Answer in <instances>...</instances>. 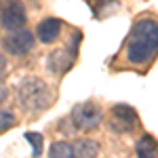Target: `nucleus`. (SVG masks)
Instances as JSON below:
<instances>
[{
	"label": "nucleus",
	"instance_id": "obj_1",
	"mask_svg": "<svg viewBox=\"0 0 158 158\" xmlns=\"http://www.w3.org/2000/svg\"><path fill=\"white\" fill-rule=\"evenodd\" d=\"M158 51V25L154 19H139L127 44V57L131 63H148Z\"/></svg>",
	"mask_w": 158,
	"mask_h": 158
},
{
	"label": "nucleus",
	"instance_id": "obj_2",
	"mask_svg": "<svg viewBox=\"0 0 158 158\" xmlns=\"http://www.w3.org/2000/svg\"><path fill=\"white\" fill-rule=\"evenodd\" d=\"M17 97L25 110L36 112V110H44L51 103V89L44 80H40L36 76H27L17 86Z\"/></svg>",
	"mask_w": 158,
	"mask_h": 158
},
{
	"label": "nucleus",
	"instance_id": "obj_3",
	"mask_svg": "<svg viewBox=\"0 0 158 158\" xmlns=\"http://www.w3.org/2000/svg\"><path fill=\"white\" fill-rule=\"evenodd\" d=\"M103 120V114H101V108L93 101H86L82 106H76L72 110V122L76 129L80 131H95Z\"/></svg>",
	"mask_w": 158,
	"mask_h": 158
},
{
	"label": "nucleus",
	"instance_id": "obj_4",
	"mask_svg": "<svg viewBox=\"0 0 158 158\" xmlns=\"http://www.w3.org/2000/svg\"><path fill=\"white\" fill-rule=\"evenodd\" d=\"M34 42H36L34 34L30 30H25V27H19V30H11L9 32V36L2 40V47H4L6 53L19 57V55H27L34 49Z\"/></svg>",
	"mask_w": 158,
	"mask_h": 158
},
{
	"label": "nucleus",
	"instance_id": "obj_5",
	"mask_svg": "<svg viewBox=\"0 0 158 158\" xmlns=\"http://www.w3.org/2000/svg\"><path fill=\"white\" fill-rule=\"evenodd\" d=\"M25 21H27V15H25V6L21 4V0H11L4 9H2V15H0V25L4 30H19L23 27Z\"/></svg>",
	"mask_w": 158,
	"mask_h": 158
},
{
	"label": "nucleus",
	"instance_id": "obj_6",
	"mask_svg": "<svg viewBox=\"0 0 158 158\" xmlns=\"http://www.w3.org/2000/svg\"><path fill=\"white\" fill-rule=\"evenodd\" d=\"M135 122H137V114H135V110L131 106H114L112 108V122H110V127H112V131H118V133H129V131H133Z\"/></svg>",
	"mask_w": 158,
	"mask_h": 158
},
{
	"label": "nucleus",
	"instance_id": "obj_7",
	"mask_svg": "<svg viewBox=\"0 0 158 158\" xmlns=\"http://www.w3.org/2000/svg\"><path fill=\"white\" fill-rule=\"evenodd\" d=\"M74 57H76V53H72L70 49H57L47 57V68L55 74H63L65 70L72 68Z\"/></svg>",
	"mask_w": 158,
	"mask_h": 158
},
{
	"label": "nucleus",
	"instance_id": "obj_8",
	"mask_svg": "<svg viewBox=\"0 0 158 158\" xmlns=\"http://www.w3.org/2000/svg\"><path fill=\"white\" fill-rule=\"evenodd\" d=\"M61 34V21L55 19V17H47L42 19L36 27V36L42 44H53Z\"/></svg>",
	"mask_w": 158,
	"mask_h": 158
},
{
	"label": "nucleus",
	"instance_id": "obj_9",
	"mask_svg": "<svg viewBox=\"0 0 158 158\" xmlns=\"http://www.w3.org/2000/svg\"><path fill=\"white\" fill-rule=\"evenodd\" d=\"M74 158H95L99 154V143L93 139H80L76 141V146H72Z\"/></svg>",
	"mask_w": 158,
	"mask_h": 158
},
{
	"label": "nucleus",
	"instance_id": "obj_10",
	"mask_svg": "<svg viewBox=\"0 0 158 158\" xmlns=\"http://www.w3.org/2000/svg\"><path fill=\"white\" fill-rule=\"evenodd\" d=\"M137 158H156V139L152 135H143L135 146Z\"/></svg>",
	"mask_w": 158,
	"mask_h": 158
},
{
	"label": "nucleus",
	"instance_id": "obj_11",
	"mask_svg": "<svg viewBox=\"0 0 158 158\" xmlns=\"http://www.w3.org/2000/svg\"><path fill=\"white\" fill-rule=\"evenodd\" d=\"M49 158H74L72 146L68 141H55L49 150Z\"/></svg>",
	"mask_w": 158,
	"mask_h": 158
},
{
	"label": "nucleus",
	"instance_id": "obj_12",
	"mask_svg": "<svg viewBox=\"0 0 158 158\" xmlns=\"http://www.w3.org/2000/svg\"><path fill=\"white\" fill-rule=\"evenodd\" d=\"M25 139L32 143V156L38 158L40 154H42V143H44L42 135L40 133H25Z\"/></svg>",
	"mask_w": 158,
	"mask_h": 158
},
{
	"label": "nucleus",
	"instance_id": "obj_13",
	"mask_svg": "<svg viewBox=\"0 0 158 158\" xmlns=\"http://www.w3.org/2000/svg\"><path fill=\"white\" fill-rule=\"evenodd\" d=\"M13 124H15V114L11 110H0V133L9 131Z\"/></svg>",
	"mask_w": 158,
	"mask_h": 158
},
{
	"label": "nucleus",
	"instance_id": "obj_14",
	"mask_svg": "<svg viewBox=\"0 0 158 158\" xmlns=\"http://www.w3.org/2000/svg\"><path fill=\"white\" fill-rule=\"evenodd\" d=\"M4 74H6V59H4V55L0 53V82H2Z\"/></svg>",
	"mask_w": 158,
	"mask_h": 158
},
{
	"label": "nucleus",
	"instance_id": "obj_15",
	"mask_svg": "<svg viewBox=\"0 0 158 158\" xmlns=\"http://www.w3.org/2000/svg\"><path fill=\"white\" fill-rule=\"evenodd\" d=\"M4 99H6V89H4V86H2V82H0V103H2Z\"/></svg>",
	"mask_w": 158,
	"mask_h": 158
}]
</instances>
